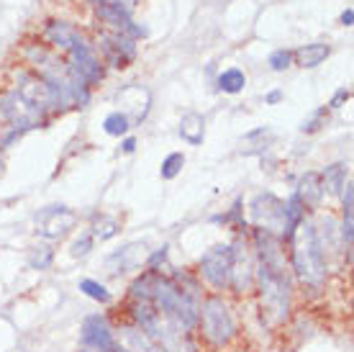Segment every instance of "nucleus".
I'll list each match as a JSON object with an SVG mask.
<instances>
[{"mask_svg":"<svg viewBox=\"0 0 354 352\" xmlns=\"http://www.w3.org/2000/svg\"><path fill=\"white\" fill-rule=\"evenodd\" d=\"M167 257H169V245L165 242L162 247H157L154 252H149V255H147V263H144V267H147V270H154V273H165L162 267H167Z\"/></svg>","mask_w":354,"mask_h":352,"instance_id":"nucleus-28","label":"nucleus"},{"mask_svg":"<svg viewBox=\"0 0 354 352\" xmlns=\"http://www.w3.org/2000/svg\"><path fill=\"white\" fill-rule=\"evenodd\" d=\"M93 247H95V237L90 234V229H85V231H80V237L72 242L70 255L75 257V260H82V257H88L90 252H93Z\"/></svg>","mask_w":354,"mask_h":352,"instance_id":"nucleus-27","label":"nucleus"},{"mask_svg":"<svg viewBox=\"0 0 354 352\" xmlns=\"http://www.w3.org/2000/svg\"><path fill=\"white\" fill-rule=\"evenodd\" d=\"M16 90L26 98L31 106L39 108L44 116H49L52 111H59V103H57L54 90L49 88V82H46L41 75H36V72H18Z\"/></svg>","mask_w":354,"mask_h":352,"instance_id":"nucleus-9","label":"nucleus"},{"mask_svg":"<svg viewBox=\"0 0 354 352\" xmlns=\"http://www.w3.org/2000/svg\"><path fill=\"white\" fill-rule=\"evenodd\" d=\"M95 6H113V8H121L126 13H133L136 8V0H93Z\"/></svg>","mask_w":354,"mask_h":352,"instance_id":"nucleus-31","label":"nucleus"},{"mask_svg":"<svg viewBox=\"0 0 354 352\" xmlns=\"http://www.w3.org/2000/svg\"><path fill=\"white\" fill-rule=\"evenodd\" d=\"M231 270H234V247L231 245H213L205 249L198 263V278L203 285H208L213 293L229 291Z\"/></svg>","mask_w":354,"mask_h":352,"instance_id":"nucleus-4","label":"nucleus"},{"mask_svg":"<svg viewBox=\"0 0 354 352\" xmlns=\"http://www.w3.org/2000/svg\"><path fill=\"white\" fill-rule=\"evenodd\" d=\"M100 49L106 54V60L118 70L129 67L136 60V42L124 34H103L100 36Z\"/></svg>","mask_w":354,"mask_h":352,"instance_id":"nucleus-13","label":"nucleus"},{"mask_svg":"<svg viewBox=\"0 0 354 352\" xmlns=\"http://www.w3.org/2000/svg\"><path fill=\"white\" fill-rule=\"evenodd\" d=\"M328 54H331V46L321 44V42H313V44H303L301 49H295L292 57H295V62L301 64L303 70H310V67H319Z\"/></svg>","mask_w":354,"mask_h":352,"instance_id":"nucleus-18","label":"nucleus"},{"mask_svg":"<svg viewBox=\"0 0 354 352\" xmlns=\"http://www.w3.org/2000/svg\"><path fill=\"white\" fill-rule=\"evenodd\" d=\"M326 114H328V108H326V106L319 108V111H313V114H310L308 121H303L301 132H303V134H313V132H319V129H321V123L326 121Z\"/></svg>","mask_w":354,"mask_h":352,"instance_id":"nucleus-30","label":"nucleus"},{"mask_svg":"<svg viewBox=\"0 0 354 352\" xmlns=\"http://www.w3.org/2000/svg\"><path fill=\"white\" fill-rule=\"evenodd\" d=\"M121 231V221L111 216V213H95L93 216V224H90V234L95 237V242H108V239H113L115 234Z\"/></svg>","mask_w":354,"mask_h":352,"instance_id":"nucleus-19","label":"nucleus"},{"mask_svg":"<svg viewBox=\"0 0 354 352\" xmlns=\"http://www.w3.org/2000/svg\"><path fill=\"white\" fill-rule=\"evenodd\" d=\"M133 150H136V139H133V137H124V141H121V152H124V155H131Z\"/></svg>","mask_w":354,"mask_h":352,"instance_id":"nucleus-34","label":"nucleus"},{"mask_svg":"<svg viewBox=\"0 0 354 352\" xmlns=\"http://www.w3.org/2000/svg\"><path fill=\"white\" fill-rule=\"evenodd\" d=\"M144 263H147V247L142 242H131L106 257V270L111 275H124L144 267Z\"/></svg>","mask_w":354,"mask_h":352,"instance_id":"nucleus-12","label":"nucleus"},{"mask_svg":"<svg viewBox=\"0 0 354 352\" xmlns=\"http://www.w3.org/2000/svg\"><path fill=\"white\" fill-rule=\"evenodd\" d=\"M195 332H201L203 342L213 350L229 347L239 337V322L223 293H205L201 301V317Z\"/></svg>","mask_w":354,"mask_h":352,"instance_id":"nucleus-3","label":"nucleus"},{"mask_svg":"<svg viewBox=\"0 0 354 352\" xmlns=\"http://www.w3.org/2000/svg\"><path fill=\"white\" fill-rule=\"evenodd\" d=\"M292 193L303 201L306 211H316V209H321V201H324V195H326L324 183H321V173H306Z\"/></svg>","mask_w":354,"mask_h":352,"instance_id":"nucleus-16","label":"nucleus"},{"mask_svg":"<svg viewBox=\"0 0 354 352\" xmlns=\"http://www.w3.org/2000/svg\"><path fill=\"white\" fill-rule=\"evenodd\" d=\"M54 263V249L49 245H36L28 249V267L31 270H49Z\"/></svg>","mask_w":354,"mask_h":352,"instance_id":"nucleus-23","label":"nucleus"},{"mask_svg":"<svg viewBox=\"0 0 354 352\" xmlns=\"http://www.w3.org/2000/svg\"><path fill=\"white\" fill-rule=\"evenodd\" d=\"M352 24H354V10L346 8L344 13H342V26H352Z\"/></svg>","mask_w":354,"mask_h":352,"instance_id":"nucleus-35","label":"nucleus"},{"mask_svg":"<svg viewBox=\"0 0 354 352\" xmlns=\"http://www.w3.org/2000/svg\"><path fill=\"white\" fill-rule=\"evenodd\" d=\"M77 352H97V350H90V347H80ZM115 352H118V350H115Z\"/></svg>","mask_w":354,"mask_h":352,"instance_id":"nucleus-36","label":"nucleus"},{"mask_svg":"<svg viewBox=\"0 0 354 352\" xmlns=\"http://www.w3.org/2000/svg\"><path fill=\"white\" fill-rule=\"evenodd\" d=\"M180 137L190 144V147H201L205 139V118L198 111H187L180 118Z\"/></svg>","mask_w":354,"mask_h":352,"instance_id":"nucleus-17","label":"nucleus"},{"mask_svg":"<svg viewBox=\"0 0 354 352\" xmlns=\"http://www.w3.org/2000/svg\"><path fill=\"white\" fill-rule=\"evenodd\" d=\"M285 247H288V263H290L292 281L303 291V296H308V299L324 296L331 267H328V260L319 245V237H316L313 216H306V221L295 231V237Z\"/></svg>","mask_w":354,"mask_h":352,"instance_id":"nucleus-1","label":"nucleus"},{"mask_svg":"<svg viewBox=\"0 0 354 352\" xmlns=\"http://www.w3.org/2000/svg\"><path fill=\"white\" fill-rule=\"evenodd\" d=\"M95 13L106 26L113 28V34H124L129 39H142V36H147V28L139 26L131 18V13H126V10L113 8V6H95Z\"/></svg>","mask_w":354,"mask_h":352,"instance_id":"nucleus-14","label":"nucleus"},{"mask_svg":"<svg viewBox=\"0 0 354 352\" xmlns=\"http://www.w3.org/2000/svg\"><path fill=\"white\" fill-rule=\"evenodd\" d=\"M0 118L6 121V129H16V132L26 134L36 126L46 123V116L28 103L16 88L0 96Z\"/></svg>","mask_w":354,"mask_h":352,"instance_id":"nucleus-5","label":"nucleus"},{"mask_svg":"<svg viewBox=\"0 0 354 352\" xmlns=\"http://www.w3.org/2000/svg\"><path fill=\"white\" fill-rule=\"evenodd\" d=\"M254 293L259 296V311L262 324L277 329L290 322L292 296H295V281L290 267L288 270H272L265 265H257L254 270Z\"/></svg>","mask_w":354,"mask_h":352,"instance_id":"nucleus-2","label":"nucleus"},{"mask_svg":"<svg viewBox=\"0 0 354 352\" xmlns=\"http://www.w3.org/2000/svg\"><path fill=\"white\" fill-rule=\"evenodd\" d=\"M280 100H283V90H270V93L265 96V103H267V106H277Z\"/></svg>","mask_w":354,"mask_h":352,"instance_id":"nucleus-33","label":"nucleus"},{"mask_svg":"<svg viewBox=\"0 0 354 352\" xmlns=\"http://www.w3.org/2000/svg\"><path fill=\"white\" fill-rule=\"evenodd\" d=\"M267 64H270V67H272L274 72L288 70V67L292 64V52H290V49H274V52L270 54Z\"/></svg>","mask_w":354,"mask_h":352,"instance_id":"nucleus-29","label":"nucleus"},{"mask_svg":"<svg viewBox=\"0 0 354 352\" xmlns=\"http://www.w3.org/2000/svg\"><path fill=\"white\" fill-rule=\"evenodd\" d=\"M231 247H234V270H231L229 291L236 296H252L254 293V270H257L252 245L244 237H239L231 242Z\"/></svg>","mask_w":354,"mask_h":352,"instance_id":"nucleus-6","label":"nucleus"},{"mask_svg":"<svg viewBox=\"0 0 354 352\" xmlns=\"http://www.w3.org/2000/svg\"><path fill=\"white\" fill-rule=\"evenodd\" d=\"M241 198H236L234 201V206H231L229 211L226 213H221V216H213V224H223V227H236V229H249V224H247V219H244V209H241Z\"/></svg>","mask_w":354,"mask_h":352,"instance_id":"nucleus-25","label":"nucleus"},{"mask_svg":"<svg viewBox=\"0 0 354 352\" xmlns=\"http://www.w3.org/2000/svg\"><path fill=\"white\" fill-rule=\"evenodd\" d=\"M46 39H49L54 46H59V49H67L70 54L90 46L88 42H85V36L75 26L64 24V21H49V24H46Z\"/></svg>","mask_w":354,"mask_h":352,"instance_id":"nucleus-15","label":"nucleus"},{"mask_svg":"<svg viewBox=\"0 0 354 352\" xmlns=\"http://www.w3.org/2000/svg\"><path fill=\"white\" fill-rule=\"evenodd\" d=\"M183 168H185V155H183V152H172V155H167L160 168L162 180H175V177L183 173Z\"/></svg>","mask_w":354,"mask_h":352,"instance_id":"nucleus-26","label":"nucleus"},{"mask_svg":"<svg viewBox=\"0 0 354 352\" xmlns=\"http://www.w3.org/2000/svg\"><path fill=\"white\" fill-rule=\"evenodd\" d=\"M249 216L254 229H262L267 234L283 237V201L270 191L257 193L249 201Z\"/></svg>","mask_w":354,"mask_h":352,"instance_id":"nucleus-7","label":"nucleus"},{"mask_svg":"<svg viewBox=\"0 0 354 352\" xmlns=\"http://www.w3.org/2000/svg\"><path fill=\"white\" fill-rule=\"evenodd\" d=\"M244 85H247V75H244L239 67H229V70H223L221 75H218V90H221V93L236 96V93L244 90Z\"/></svg>","mask_w":354,"mask_h":352,"instance_id":"nucleus-21","label":"nucleus"},{"mask_svg":"<svg viewBox=\"0 0 354 352\" xmlns=\"http://www.w3.org/2000/svg\"><path fill=\"white\" fill-rule=\"evenodd\" d=\"M115 332V342L124 352H165L160 344L154 342L142 326H136L131 319L121 322L118 326H113Z\"/></svg>","mask_w":354,"mask_h":352,"instance_id":"nucleus-11","label":"nucleus"},{"mask_svg":"<svg viewBox=\"0 0 354 352\" xmlns=\"http://www.w3.org/2000/svg\"><path fill=\"white\" fill-rule=\"evenodd\" d=\"M0 137H3V132H0ZM0 170H3V159H0Z\"/></svg>","mask_w":354,"mask_h":352,"instance_id":"nucleus-37","label":"nucleus"},{"mask_svg":"<svg viewBox=\"0 0 354 352\" xmlns=\"http://www.w3.org/2000/svg\"><path fill=\"white\" fill-rule=\"evenodd\" d=\"M75 227H77V213L70 211L67 206H49L36 219V231L49 242L64 239Z\"/></svg>","mask_w":354,"mask_h":352,"instance_id":"nucleus-10","label":"nucleus"},{"mask_svg":"<svg viewBox=\"0 0 354 352\" xmlns=\"http://www.w3.org/2000/svg\"><path fill=\"white\" fill-rule=\"evenodd\" d=\"M349 98H352V90H349V88H339L337 93H334V98L328 100L326 108H342L346 103V100H349Z\"/></svg>","mask_w":354,"mask_h":352,"instance_id":"nucleus-32","label":"nucleus"},{"mask_svg":"<svg viewBox=\"0 0 354 352\" xmlns=\"http://www.w3.org/2000/svg\"><path fill=\"white\" fill-rule=\"evenodd\" d=\"M80 347H90L97 352H115L118 342H115L113 324L106 314H90L82 319L80 324Z\"/></svg>","mask_w":354,"mask_h":352,"instance_id":"nucleus-8","label":"nucleus"},{"mask_svg":"<svg viewBox=\"0 0 354 352\" xmlns=\"http://www.w3.org/2000/svg\"><path fill=\"white\" fill-rule=\"evenodd\" d=\"M346 180H349V175H346V168L342 162L328 165V168L321 173V183H324V191H326L328 195H342Z\"/></svg>","mask_w":354,"mask_h":352,"instance_id":"nucleus-20","label":"nucleus"},{"mask_svg":"<svg viewBox=\"0 0 354 352\" xmlns=\"http://www.w3.org/2000/svg\"><path fill=\"white\" fill-rule=\"evenodd\" d=\"M77 288H80L88 299L97 301V303H111L113 301V296H111V291H108L106 285L100 281H95V278H82L80 283H77Z\"/></svg>","mask_w":354,"mask_h":352,"instance_id":"nucleus-24","label":"nucleus"},{"mask_svg":"<svg viewBox=\"0 0 354 352\" xmlns=\"http://www.w3.org/2000/svg\"><path fill=\"white\" fill-rule=\"evenodd\" d=\"M103 132L108 137H126L131 132V121H129V116L124 111H113V114H108L103 118Z\"/></svg>","mask_w":354,"mask_h":352,"instance_id":"nucleus-22","label":"nucleus"}]
</instances>
